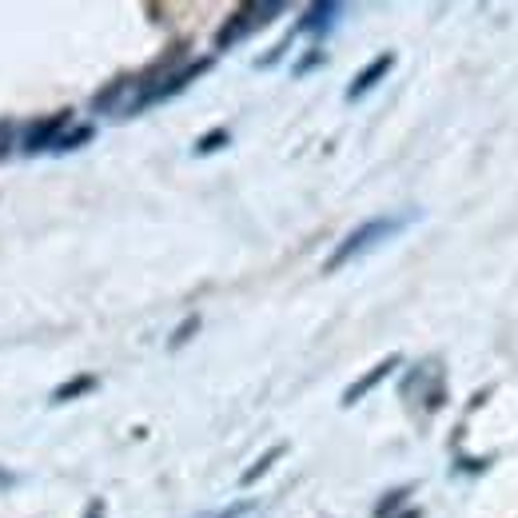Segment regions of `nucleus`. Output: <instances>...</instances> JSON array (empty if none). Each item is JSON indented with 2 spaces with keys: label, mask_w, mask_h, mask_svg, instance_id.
I'll return each instance as SVG.
<instances>
[{
  "label": "nucleus",
  "mask_w": 518,
  "mask_h": 518,
  "mask_svg": "<svg viewBox=\"0 0 518 518\" xmlns=\"http://www.w3.org/2000/svg\"><path fill=\"white\" fill-rule=\"evenodd\" d=\"M407 220H411V216H379V220H367L363 228H355V232L335 248V256L327 259V271H339L343 263H351L355 256L371 252L375 244H383L387 236H395L399 228H407Z\"/></svg>",
  "instance_id": "f257e3e1"
},
{
  "label": "nucleus",
  "mask_w": 518,
  "mask_h": 518,
  "mask_svg": "<svg viewBox=\"0 0 518 518\" xmlns=\"http://www.w3.org/2000/svg\"><path fill=\"white\" fill-rule=\"evenodd\" d=\"M283 12V4H248V8H240L236 12V20L220 32V48H232L236 40H244V36H252L256 28H263L271 16H279Z\"/></svg>",
  "instance_id": "f03ea898"
},
{
  "label": "nucleus",
  "mask_w": 518,
  "mask_h": 518,
  "mask_svg": "<svg viewBox=\"0 0 518 518\" xmlns=\"http://www.w3.org/2000/svg\"><path fill=\"white\" fill-rule=\"evenodd\" d=\"M64 120H68V116L60 112V116H52L48 124H36V128H32V136L24 140V152H40V148H56V132L64 128Z\"/></svg>",
  "instance_id": "7ed1b4c3"
},
{
  "label": "nucleus",
  "mask_w": 518,
  "mask_h": 518,
  "mask_svg": "<svg viewBox=\"0 0 518 518\" xmlns=\"http://www.w3.org/2000/svg\"><path fill=\"white\" fill-rule=\"evenodd\" d=\"M387 68H391V56H379V60H375V64H371L367 72H359V80H355V84L347 88V100H359L363 92H371V88L379 84V76H383Z\"/></svg>",
  "instance_id": "20e7f679"
},
{
  "label": "nucleus",
  "mask_w": 518,
  "mask_h": 518,
  "mask_svg": "<svg viewBox=\"0 0 518 518\" xmlns=\"http://www.w3.org/2000/svg\"><path fill=\"white\" fill-rule=\"evenodd\" d=\"M391 367H395V359H387V363H379V367H375V371H371V375H367V379H359V383H355V387H351V391H347V399H343V403H355V399H359V395H363V391H371V387H375V383H383V379H387V375H391Z\"/></svg>",
  "instance_id": "39448f33"
},
{
  "label": "nucleus",
  "mask_w": 518,
  "mask_h": 518,
  "mask_svg": "<svg viewBox=\"0 0 518 518\" xmlns=\"http://www.w3.org/2000/svg\"><path fill=\"white\" fill-rule=\"evenodd\" d=\"M335 12H339V4H315L299 28H307V32H319V28H327V24L335 20Z\"/></svg>",
  "instance_id": "423d86ee"
},
{
  "label": "nucleus",
  "mask_w": 518,
  "mask_h": 518,
  "mask_svg": "<svg viewBox=\"0 0 518 518\" xmlns=\"http://www.w3.org/2000/svg\"><path fill=\"white\" fill-rule=\"evenodd\" d=\"M88 387H92V379H80V383H68V387H60V391H56V403H64L68 395H80V391H88Z\"/></svg>",
  "instance_id": "0eeeda50"
},
{
  "label": "nucleus",
  "mask_w": 518,
  "mask_h": 518,
  "mask_svg": "<svg viewBox=\"0 0 518 518\" xmlns=\"http://www.w3.org/2000/svg\"><path fill=\"white\" fill-rule=\"evenodd\" d=\"M224 140H228V132H216V136H208V140H200V148H196V152L204 156V152H212V148H224Z\"/></svg>",
  "instance_id": "6e6552de"
},
{
  "label": "nucleus",
  "mask_w": 518,
  "mask_h": 518,
  "mask_svg": "<svg viewBox=\"0 0 518 518\" xmlns=\"http://www.w3.org/2000/svg\"><path fill=\"white\" fill-rule=\"evenodd\" d=\"M252 511V503H236V507H224L220 515H204V518H240V515H248Z\"/></svg>",
  "instance_id": "1a4fd4ad"
},
{
  "label": "nucleus",
  "mask_w": 518,
  "mask_h": 518,
  "mask_svg": "<svg viewBox=\"0 0 518 518\" xmlns=\"http://www.w3.org/2000/svg\"><path fill=\"white\" fill-rule=\"evenodd\" d=\"M12 148V124H0V156Z\"/></svg>",
  "instance_id": "9d476101"
},
{
  "label": "nucleus",
  "mask_w": 518,
  "mask_h": 518,
  "mask_svg": "<svg viewBox=\"0 0 518 518\" xmlns=\"http://www.w3.org/2000/svg\"><path fill=\"white\" fill-rule=\"evenodd\" d=\"M8 483H12V479H8V475H4V471H0V487H8Z\"/></svg>",
  "instance_id": "9b49d317"
},
{
  "label": "nucleus",
  "mask_w": 518,
  "mask_h": 518,
  "mask_svg": "<svg viewBox=\"0 0 518 518\" xmlns=\"http://www.w3.org/2000/svg\"><path fill=\"white\" fill-rule=\"evenodd\" d=\"M92 518H96V515H92Z\"/></svg>",
  "instance_id": "f8f14e48"
}]
</instances>
